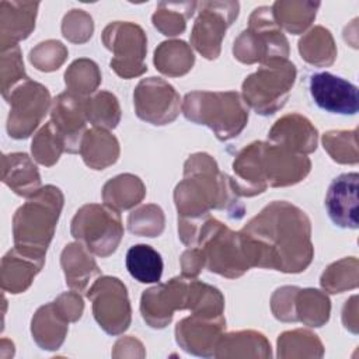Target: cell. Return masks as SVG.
<instances>
[{
	"label": "cell",
	"mask_w": 359,
	"mask_h": 359,
	"mask_svg": "<svg viewBox=\"0 0 359 359\" xmlns=\"http://www.w3.org/2000/svg\"><path fill=\"white\" fill-rule=\"evenodd\" d=\"M215 358H271V344L257 331L223 334L216 345Z\"/></svg>",
	"instance_id": "26"
},
{
	"label": "cell",
	"mask_w": 359,
	"mask_h": 359,
	"mask_svg": "<svg viewBox=\"0 0 359 359\" xmlns=\"http://www.w3.org/2000/svg\"><path fill=\"white\" fill-rule=\"evenodd\" d=\"M181 109L188 121L210 128L219 140L236 137L248 121V107L236 91H192Z\"/></svg>",
	"instance_id": "6"
},
{
	"label": "cell",
	"mask_w": 359,
	"mask_h": 359,
	"mask_svg": "<svg viewBox=\"0 0 359 359\" xmlns=\"http://www.w3.org/2000/svg\"><path fill=\"white\" fill-rule=\"evenodd\" d=\"M31 150L34 158L42 165L50 167L59 160L62 151H65V142L52 121L36 133Z\"/></svg>",
	"instance_id": "40"
},
{
	"label": "cell",
	"mask_w": 359,
	"mask_h": 359,
	"mask_svg": "<svg viewBox=\"0 0 359 359\" xmlns=\"http://www.w3.org/2000/svg\"><path fill=\"white\" fill-rule=\"evenodd\" d=\"M309 88L318 108L339 115H355L359 109L358 87L330 72L310 74Z\"/></svg>",
	"instance_id": "16"
},
{
	"label": "cell",
	"mask_w": 359,
	"mask_h": 359,
	"mask_svg": "<svg viewBox=\"0 0 359 359\" xmlns=\"http://www.w3.org/2000/svg\"><path fill=\"white\" fill-rule=\"evenodd\" d=\"M93 29V18L83 10H72L62 22L63 36L74 43H83L90 39Z\"/></svg>",
	"instance_id": "44"
},
{
	"label": "cell",
	"mask_w": 359,
	"mask_h": 359,
	"mask_svg": "<svg viewBox=\"0 0 359 359\" xmlns=\"http://www.w3.org/2000/svg\"><path fill=\"white\" fill-rule=\"evenodd\" d=\"M146 188L139 177L132 174H121L109 180L102 188V199L105 205L119 210H126L140 203L144 198Z\"/></svg>",
	"instance_id": "28"
},
{
	"label": "cell",
	"mask_w": 359,
	"mask_h": 359,
	"mask_svg": "<svg viewBox=\"0 0 359 359\" xmlns=\"http://www.w3.org/2000/svg\"><path fill=\"white\" fill-rule=\"evenodd\" d=\"M45 258L34 257L18 248L10 250L1 261V287L10 293H21L42 269Z\"/></svg>",
	"instance_id": "21"
},
{
	"label": "cell",
	"mask_w": 359,
	"mask_h": 359,
	"mask_svg": "<svg viewBox=\"0 0 359 359\" xmlns=\"http://www.w3.org/2000/svg\"><path fill=\"white\" fill-rule=\"evenodd\" d=\"M240 236L250 266L297 273L314 257L310 220L286 201L265 206L243 227Z\"/></svg>",
	"instance_id": "1"
},
{
	"label": "cell",
	"mask_w": 359,
	"mask_h": 359,
	"mask_svg": "<svg viewBox=\"0 0 359 359\" xmlns=\"http://www.w3.org/2000/svg\"><path fill=\"white\" fill-rule=\"evenodd\" d=\"M358 130H330L323 136V144L331 158L341 164H356L358 157Z\"/></svg>",
	"instance_id": "39"
},
{
	"label": "cell",
	"mask_w": 359,
	"mask_h": 359,
	"mask_svg": "<svg viewBox=\"0 0 359 359\" xmlns=\"http://www.w3.org/2000/svg\"><path fill=\"white\" fill-rule=\"evenodd\" d=\"M102 42L114 52L111 67L123 79H132L147 70L144 65L147 38L144 31L129 21H115L102 31Z\"/></svg>",
	"instance_id": "11"
},
{
	"label": "cell",
	"mask_w": 359,
	"mask_h": 359,
	"mask_svg": "<svg viewBox=\"0 0 359 359\" xmlns=\"http://www.w3.org/2000/svg\"><path fill=\"white\" fill-rule=\"evenodd\" d=\"M98 325L109 335H119L130 324V303L125 285L114 276H101L87 290Z\"/></svg>",
	"instance_id": "12"
},
{
	"label": "cell",
	"mask_w": 359,
	"mask_h": 359,
	"mask_svg": "<svg viewBox=\"0 0 359 359\" xmlns=\"http://www.w3.org/2000/svg\"><path fill=\"white\" fill-rule=\"evenodd\" d=\"M320 283L330 293H342L358 287V258L346 257L331 264L321 275Z\"/></svg>",
	"instance_id": "36"
},
{
	"label": "cell",
	"mask_w": 359,
	"mask_h": 359,
	"mask_svg": "<svg viewBox=\"0 0 359 359\" xmlns=\"http://www.w3.org/2000/svg\"><path fill=\"white\" fill-rule=\"evenodd\" d=\"M198 3H160L153 14V25L167 36H175L184 32L187 27V20L192 17Z\"/></svg>",
	"instance_id": "35"
},
{
	"label": "cell",
	"mask_w": 359,
	"mask_h": 359,
	"mask_svg": "<svg viewBox=\"0 0 359 359\" xmlns=\"http://www.w3.org/2000/svg\"><path fill=\"white\" fill-rule=\"evenodd\" d=\"M317 129L307 118L299 114H287L271 128L268 140L289 151L309 154L317 149Z\"/></svg>",
	"instance_id": "20"
},
{
	"label": "cell",
	"mask_w": 359,
	"mask_h": 359,
	"mask_svg": "<svg viewBox=\"0 0 359 359\" xmlns=\"http://www.w3.org/2000/svg\"><path fill=\"white\" fill-rule=\"evenodd\" d=\"M50 116L65 142V151L79 153L87 132V98L70 91L62 93L52 101Z\"/></svg>",
	"instance_id": "17"
},
{
	"label": "cell",
	"mask_w": 359,
	"mask_h": 359,
	"mask_svg": "<svg viewBox=\"0 0 359 359\" xmlns=\"http://www.w3.org/2000/svg\"><path fill=\"white\" fill-rule=\"evenodd\" d=\"M195 62V56L184 41L172 39L160 43L154 52L156 67L167 76L177 77L188 73Z\"/></svg>",
	"instance_id": "32"
},
{
	"label": "cell",
	"mask_w": 359,
	"mask_h": 359,
	"mask_svg": "<svg viewBox=\"0 0 359 359\" xmlns=\"http://www.w3.org/2000/svg\"><path fill=\"white\" fill-rule=\"evenodd\" d=\"M194 247L201 250L205 266L210 272L229 279L238 278L251 268L243 250L240 231L230 230L215 217L208 216L202 220Z\"/></svg>",
	"instance_id": "7"
},
{
	"label": "cell",
	"mask_w": 359,
	"mask_h": 359,
	"mask_svg": "<svg viewBox=\"0 0 359 359\" xmlns=\"http://www.w3.org/2000/svg\"><path fill=\"white\" fill-rule=\"evenodd\" d=\"M67 56V49L65 45L59 41H45L38 43L31 53H29V60L31 63L42 72H53L62 66Z\"/></svg>",
	"instance_id": "42"
},
{
	"label": "cell",
	"mask_w": 359,
	"mask_h": 359,
	"mask_svg": "<svg viewBox=\"0 0 359 359\" xmlns=\"http://www.w3.org/2000/svg\"><path fill=\"white\" fill-rule=\"evenodd\" d=\"M233 53L236 59L247 65L287 59V39L275 22L271 7L262 6L252 11L248 28L234 41Z\"/></svg>",
	"instance_id": "9"
},
{
	"label": "cell",
	"mask_w": 359,
	"mask_h": 359,
	"mask_svg": "<svg viewBox=\"0 0 359 359\" xmlns=\"http://www.w3.org/2000/svg\"><path fill=\"white\" fill-rule=\"evenodd\" d=\"M6 100L11 105L7 130L14 139L28 137L41 123L50 105L48 88L29 79L15 86Z\"/></svg>",
	"instance_id": "13"
},
{
	"label": "cell",
	"mask_w": 359,
	"mask_h": 359,
	"mask_svg": "<svg viewBox=\"0 0 359 359\" xmlns=\"http://www.w3.org/2000/svg\"><path fill=\"white\" fill-rule=\"evenodd\" d=\"M299 287L296 286H283L275 290L271 299V307L273 316L286 323L296 321L294 318V310H293V299L294 293Z\"/></svg>",
	"instance_id": "45"
},
{
	"label": "cell",
	"mask_w": 359,
	"mask_h": 359,
	"mask_svg": "<svg viewBox=\"0 0 359 359\" xmlns=\"http://www.w3.org/2000/svg\"><path fill=\"white\" fill-rule=\"evenodd\" d=\"M216 317L223 314L224 299L219 289L195 278L177 276L153 286L142 294L140 313L151 328L167 327L177 310Z\"/></svg>",
	"instance_id": "4"
},
{
	"label": "cell",
	"mask_w": 359,
	"mask_h": 359,
	"mask_svg": "<svg viewBox=\"0 0 359 359\" xmlns=\"http://www.w3.org/2000/svg\"><path fill=\"white\" fill-rule=\"evenodd\" d=\"M55 304L57 307V310L62 313V316L69 321H77L81 314H83V299L79 294V292L73 290V292H66L62 293L60 296H57V299L55 300Z\"/></svg>",
	"instance_id": "46"
},
{
	"label": "cell",
	"mask_w": 359,
	"mask_h": 359,
	"mask_svg": "<svg viewBox=\"0 0 359 359\" xmlns=\"http://www.w3.org/2000/svg\"><path fill=\"white\" fill-rule=\"evenodd\" d=\"M69 321L57 310L55 302L39 307L32 318L31 332L35 342L46 351L59 349L67 334Z\"/></svg>",
	"instance_id": "25"
},
{
	"label": "cell",
	"mask_w": 359,
	"mask_h": 359,
	"mask_svg": "<svg viewBox=\"0 0 359 359\" xmlns=\"http://www.w3.org/2000/svg\"><path fill=\"white\" fill-rule=\"evenodd\" d=\"M72 236L98 257L111 255L123 236L121 215L108 205L81 206L72 220Z\"/></svg>",
	"instance_id": "10"
},
{
	"label": "cell",
	"mask_w": 359,
	"mask_h": 359,
	"mask_svg": "<svg viewBox=\"0 0 359 359\" xmlns=\"http://www.w3.org/2000/svg\"><path fill=\"white\" fill-rule=\"evenodd\" d=\"M101 81V74L95 62L90 59L74 60L65 73L67 91L77 95H87L97 90Z\"/></svg>",
	"instance_id": "37"
},
{
	"label": "cell",
	"mask_w": 359,
	"mask_h": 359,
	"mask_svg": "<svg viewBox=\"0 0 359 359\" xmlns=\"http://www.w3.org/2000/svg\"><path fill=\"white\" fill-rule=\"evenodd\" d=\"M87 119L94 128H116L121 119V108L116 97L108 91H100L94 97L87 98Z\"/></svg>",
	"instance_id": "38"
},
{
	"label": "cell",
	"mask_w": 359,
	"mask_h": 359,
	"mask_svg": "<svg viewBox=\"0 0 359 359\" xmlns=\"http://www.w3.org/2000/svg\"><path fill=\"white\" fill-rule=\"evenodd\" d=\"M3 182L17 195L31 198L41 189L39 172L25 153L3 156Z\"/></svg>",
	"instance_id": "23"
},
{
	"label": "cell",
	"mask_w": 359,
	"mask_h": 359,
	"mask_svg": "<svg viewBox=\"0 0 359 359\" xmlns=\"http://www.w3.org/2000/svg\"><path fill=\"white\" fill-rule=\"evenodd\" d=\"M358 172H345L332 180L325 196V208L332 223L356 230L358 222Z\"/></svg>",
	"instance_id": "19"
},
{
	"label": "cell",
	"mask_w": 359,
	"mask_h": 359,
	"mask_svg": "<svg viewBox=\"0 0 359 359\" xmlns=\"http://www.w3.org/2000/svg\"><path fill=\"white\" fill-rule=\"evenodd\" d=\"M356 300H358L356 296H352L349 300H346V304L344 306V311H342V314H349V318H345L342 321H344L345 328L351 330L353 334L358 332V317H356L358 306H356Z\"/></svg>",
	"instance_id": "48"
},
{
	"label": "cell",
	"mask_w": 359,
	"mask_h": 359,
	"mask_svg": "<svg viewBox=\"0 0 359 359\" xmlns=\"http://www.w3.org/2000/svg\"><path fill=\"white\" fill-rule=\"evenodd\" d=\"M311 168L306 154L289 151L266 142L244 147L233 163V188L238 196L262 194L268 187H289L300 182Z\"/></svg>",
	"instance_id": "3"
},
{
	"label": "cell",
	"mask_w": 359,
	"mask_h": 359,
	"mask_svg": "<svg viewBox=\"0 0 359 359\" xmlns=\"http://www.w3.org/2000/svg\"><path fill=\"white\" fill-rule=\"evenodd\" d=\"M136 115L151 125L172 122L181 108L180 94L160 77H149L139 81L133 93Z\"/></svg>",
	"instance_id": "15"
},
{
	"label": "cell",
	"mask_w": 359,
	"mask_h": 359,
	"mask_svg": "<svg viewBox=\"0 0 359 359\" xmlns=\"http://www.w3.org/2000/svg\"><path fill=\"white\" fill-rule=\"evenodd\" d=\"M60 262L66 276V285L76 292L86 290L88 283L100 275L97 262L90 251L80 243L66 245Z\"/></svg>",
	"instance_id": "24"
},
{
	"label": "cell",
	"mask_w": 359,
	"mask_h": 359,
	"mask_svg": "<svg viewBox=\"0 0 359 359\" xmlns=\"http://www.w3.org/2000/svg\"><path fill=\"white\" fill-rule=\"evenodd\" d=\"M323 353L321 341L307 330L286 331L278 338L279 358H321Z\"/></svg>",
	"instance_id": "34"
},
{
	"label": "cell",
	"mask_w": 359,
	"mask_h": 359,
	"mask_svg": "<svg viewBox=\"0 0 359 359\" xmlns=\"http://www.w3.org/2000/svg\"><path fill=\"white\" fill-rule=\"evenodd\" d=\"M174 201L180 219L199 220L212 209L226 210L230 217L241 219L244 205L236 194L231 177L219 171L213 157L206 153L189 156L184 165V180L175 187Z\"/></svg>",
	"instance_id": "2"
},
{
	"label": "cell",
	"mask_w": 359,
	"mask_h": 359,
	"mask_svg": "<svg viewBox=\"0 0 359 359\" xmlns=\"http://www.w3.org/2000/svg\"><path fill=\"white\" fill-rule=\"evenodd\" d=\"M302 57L314 66H330L337 57V48L331 32L323 27H314L299 41Z\"/></svg>",
	"instance_id": "33"
},
{
	"label": "cell",
	"mask_w": 359,
	"mask_h": 359,
	"mask_svg": "<svg viewBox=\"0 0 359 359\" xmlns=\"http://www.w3.org/2000/svg\"><path fill=\"white\" fill-rule=\"evenodd\" d=\"M294 80L296 66L292 62L268 60L243 81V100L257 114L272 115L286 104Z\"/></svg>",
	"instance_id": "8"
},
{
	"label": "cell",
	"mask_w": 359,
	"mask_h": 359,
	"mask_svg": "<svg viewBox=\"0 0 359 359\" xmlns=\"http://www.w3.org/2000/svg\"><path fill=\"white\" fill-rule=\"evenodd\" d=\"M296 321L309 327H321L330 318L331 303L325 293L317 289H297L293 299Z\"/></svg>",
	"instance_id": "29"
},
{
	"label": "cell",
	"mask_w": 359,
	"mask_h": 359,
	"mask_svg": "<svg viewBox=\"0 0 359 359\" xmlns=\"http://www.w3.org/2000/svg\"><path fill=\"white\" fill-rule=\"evenodd\" d=\"M128 227L135 234L156 237L164 229L163 210L157 205L140 206L129 215Z\"/></svg>",
	"instance_id": "41"
},
{
	"label": "cell",
	"mask_w": 359,
	"mask_h": 359,
	"mask_svg": "<svg viewBox=\"0 0 359 359\" xmlns=\"http://www.w3.org/2000/svg\"><path fill=\"white\" fill-rule=\"evenodd\" d=\"M63 208V194L53 185L41 188L14 215V244L22 252L45 258Z\"/></svg>",
	"instance_id": "5"
},
{
	"label": "cell",
	"mask_w": 359,
	"mask_h": 359,
	"mask_svg": "<svg viewBox=\"0 0 359 359\" xmlns=\"http://www.w3.org/2000/svg\"><path fill=\"white\" fill-rule=\"evenodd\" d=\"M195 20L191 43L206 59H216L220 53L226 29L238 15L237 1H202Z\"/></svg>",
	"instance_id": "14"
},
{
	"label": "cell",
	"mask_w": 359,
	"mask_h": 359,
	"mask_svg": "<svg viewBox=\"0 0 359 359\" xmlns=\"http://www.w3.org/2000/svg\"><path fill=\"white\" fill-rule=\"evenodd\" d=\"M39 3L1 1V50L25 39L35 28Z\"/></svg>",
	"instance_id": "22"
},
{
	"label": "cell",
	"mask_w": 359,
	"mask_h": 359,
	"mask_svg": "<svg viewBox=\"0 0 359 359\" xmlns=\"http://www.w3.org/2000/svg\"><path fill=\"white\" fill-rule=\"evenodd\" d=\"M318 7V1H275L271 8L278 27L297 35L313 22Z\"/></svg>",
	"instance_id": "30"
},
{
	"label": "cell",
	"mask_w": 359,
	"mask_h": 359,
	"mask_svg": "<svg viewBox=\"0 0 359 359\" xmlns=\"http://www.w3.org/2000/svg\"><path fill=\"white\" fill-rule=\"evenodd\" d=\"M80 154L90 168L104 170L118 160L119 143L107 129L93 128L81 140Z\"/></svg>",
	"instance_id": "27"
},
{
	"label": "cell",
	"mask_w": 359,
	"mask_h": 359,
	"mask_svg": "<svg viewBox=\"0 0 359 359\" xmlns=\"http://www.w3.org/2000/svg\"><path fill=\"white\" fill-rule=\"evenodd\" d=\"M1 60L7 62L11 69L1 67V74H3V83H1V91L3 97L6 98L11 90L15 87L17 83L27 80L28 77L25 76L24 72V63L21 59V50L18 45L8 46L1 50Z\"/></svg>",
	"instance_id": "43"
},
{
	"label": "cell",
	"mask_w": 359,
	"mask_h": 359,
	"mask_svg": "<svg viewBox=\"0 0 359 359\" xmlns=\"http://www.w3.org/2000/svg\"><path fill=\"white\" fill-rule=\"evenodd\" d=\"M126 268L137 282L157 283L163 275V259L153 247L136 244L126 252Z\"/></svg>",
	"instance_id": "31"
},
{
	"label": "cell",
	"mask_w": 359,
	"mask_h": 359,
	"mask_svg": "<svg viewBox=\"0 0 359 359\" xmlns=\"http://www.w3.org/2000/svg\"><path fill=\"white\" fill-rule=\"evenodd\" d=\"M203 266H205V258L198 247H192L182 254L181 268H182L184 276L195 278L202 271Z\"/></svg>",
	"instance_id": "47"
},
{
	"label": "cell",
	"mask_w": 359,
	"mask_h": 359,
	"mask_svg": "<svg viewBox=\"0 0 359 359\" xmlns=\"http://www.w3.org/2000/svg\"><path fill=\"white\" fill-rule=\"evenodd\" d=\"M224 328L226 320L223 314L216 317L192 314L178 321L175 341L188 353L210 358L215 355L217 341L223 335Z\"/></svg>",
	"instance_id": "18"
}]
</instances>
